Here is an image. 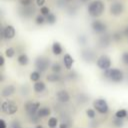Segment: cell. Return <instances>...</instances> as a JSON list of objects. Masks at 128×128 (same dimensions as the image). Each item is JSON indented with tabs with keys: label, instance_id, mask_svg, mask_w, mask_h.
Wrapping results in <instances>:
<instances>
[{
	"label": "cell",
	"instance_id": "cell-1",
	"mask_svg": "<svg viewBox=\"0 0 128 128\" xmlns=\"http://www.w3.org/2000/svg\"><path fill=\"white\" fill-rule=\"evenodd\" d=\"M103 77L112 83H121L125 78L123 71L118 68H110L109 70L104 71Z\"/></svg>",
	"mask_w": 128,
	"mask_h": 128
},
{
	"label": "cell",
	"instance_id": "cell-2",
	"mask_svg": "<svg viewBox=\"0 0 128 128\" xmlns=\"http://www.w3.org/2000/svg\"><path fill=\"white\" fill-rule=\"evenodd\" d=\"M104 10H105V4L102 0H94V1L90 2L87 7L88 14L93 18H97V17L101 16L103 14Z\"/></svg>",
	"mask_w": 128,
	"mask_h": 128
},
{
	"label": "cell",
	"instance_id": "cell-3",
	"mask_svg": "<svg viewBox=\"0 0 128 128\" xmlns=\"http://www.w3.org/2000/svg\"><path fill=\"white\" fill-rule=\"evenodd\" d=\"M34 66L37 71H39L41 73L45 72L50 66V59L45 56H38V57H36V59L34 61Z\"/></svg>",
	"mask_w": 128,
	"mask_h": 128
},
{
	"label": "cell",
	"instance_id": "cell-4",
	"mask_svg": "<svg viewBox=\"0 0 128 128\" xmlns=\"http://www.w3.org/2000/svg\"><path fill=\"white\" fill-rule=\"evenodd\" d=\"M93 108L100 114H107L109 112V105L104 98H97L93 101Z\"/></svg>",
	"mask_w": 128,
	"mask_h": 128
},
{
	"label": "cell",
	"instance_id": "cell-5",
	"mask_svg": "<svg viewBox=\"0 0 128 128\" xmlns=\"http://www.w3.org/2000/svg\"><path fill=\"white\" fill-rule=\"evenodd\" d=\"M96 65L97 67L102 70V71H107L111 68V65H112V61H111V58L108 56V55H105V54H102L100 55L97 60H96Z\"/></svg>",
	"mask_w": 128,
	"mask_h": 128
},
{
	"label": "cell",
	"instance_id": "cell-6",
	"mask_svg": "<svg viewBox=\"0 0 128 128\" xmlns=\"http://www.w3.org/2000/svg\"><path fill=\"white\" fill-rule=\"evenodd\" d=\"M1 111L6 115H13L18 111V106L11 100H5L1 104Z\"/></svg>",
	"mask_w": 128,
	"mask_h": 128
},
{
	"label": "cell",
	"instance_id": "cell-7",
	"mask_svg": "<svg viewBox=\"0 0 128 128\" xmlns=\"http://www.w3.org/2000/svg\"><path fill=\"white\" fill-rule=\"evenodd\" d=\"M24 109L26 113L30 117H37V112L40 109V103L39 102H33V101H28L24 105Z\"/></svg>",
	"mask_w": 128,
	"mask_h": 128
},
{
	"label": "cell",
	"instance_id": "cell-8",
	"mask_svg": "<svg viewBox=\"0 0 128 128\" xmlns=\"http://www.w3.org/2000/svg\"><path fill=\"white\" fill-rule=\"evenodd\" d=\"M91 29H92V31L95 34H101V35H103V34H105V32L107 30V25L103 21L96 19V20H93L91 22Z\"/></svg>",
	"mask_w": 128,
	"mask_h": 128
},
{
	"label": "cell",
	"instance_id": "cell-9",
	"mask_svg": "<svg viewBox=\"0 0 128 128\" xmlns=\"http://www.w3.org/2000/svg\"><path fill=\"white\" fill-rule=\"evenodd\" d=\"M109 12L113 16H119L124 12V5L122 2H113L109 7Z\"/></svg>",
	"mask_w": 128,
	"mask_h": 128
},
{
	"label": "cell",
	"instance_id": "cell-10",
	"mask_svg": "<svg viewBox=\"0 0 128 128\" xmlns=\"http://www.w3.org/2000/svg\"><path fill=\"white\" fill-rule=\"evenodd\" d=\"M16 35V30L13 25H6L2 29V37L6 40H11L15 37Z\"/></svg>",
	"mask_w": 128,
	"mask_h": 128
},
{
	"label": "cell",
	"instance_id": "cell-11",
	"mask_svg": "<svg viewBox=\"0 0 128 128\" xmlns=\"http://www.w3.org/2000/svg\"><path fill=\"white\" fill-rule=\"evenodd\" d=\"M80 56H81V58H82L85 62H87V63H91V62H93L94 60H97L96 57H95V53L93 52V50L88 49V48L83 49V50L81 51V53H80Z\"/></svg>",
	"mask_w": 128,
	"mask_h": 128
},
{
	"label": "cell",
	"instance_id": "cell-12",
	"mask_svg": "<svg viewBox=\"0 0 128 128\" xmlns=\"http://www.w3.org/2000/svg\"><path fill=\"white\" fill-rule=\"evenodd\" d=\"M57 100L60 103H68L70 101V94L66 90H59L55 94Z\"/></svg>",
	"mask_w": 128,
	"mask_h": 128
},
{
	"label": "cell",
	"instance_id": "cell-13",
	"mask_svg": "<svg viewBox=\"0 0 128 128\" xmlns=\"http://www.w3.org/2000/svg\"><path fill=\"white\" fill-rule=\"evenodd\" d=\"M15 91H16L15 86L12 85V84H8V85L3 87L2 91H1V96L4 97V98H8V97L12 96L15 93Z\"/></svg>",
	"mask_w": 128,
	"mask_h": 128
},
{
	"label": "cell",
	"instance_id": "cell-14",
	"mask_svg": "<svg viewBox=\"0 0 128 128\" xmlns=\"http://www.w3.org/2000/svg\"><path fill=\"white\" fill-rule=\"evenodd\" d=\"M111 39H112V36H110V35H108V34L105 33V34H103V35L100 36L99 41H98V44L102 48L108 47L110 45V43H111Z\"/></svg>",
	"mask_w": 128,
	"mask_h": 128
},
{
	"label": "cell",
	"instance_id": "cell-15",
	"mask_svg": "<svg viewBox=\"0 0 128 128\" xmlns=\"http://www.w3.org/2000/svg\"><path fill=\"white\" fill-rule=\"evenodd\" d=\"M63 64H64V67L67 69V70H70L71 68H72V66H73V64H74V58L70 55V54H68V53H66V54H64V56H63Z\"/></svg>",
	"mask_w": 128,
	"mask_h": 128
},
{
	"label": "cell",
	"instance_id": "cell-16",
	"mask_svg": "<svg viewBox=\"0 0 128 128\" xmlns=\"http://www.w3.org/2000/svg\"><path fill=\"white\" fill-rule=\"evenodd\" d=\"M50 114H51V109L47 106H43V107H40V109L38 110L37 117L38 118H45V117L50 116Z\"/></svg>",
	"mask_w": 128,
	"mask_h": 128
},
{
	"label": "cell",
	"instance_id": "cell-17",
	"mask_svg": "<svg viewBox=\"0 0 128 128\" xmlns=\"http://www.w3.org/2000/svg\"><path fill=\"white\" fill-rule=\"evenodd\" d=\"M51 50H52V53H53L54 55H56V56L61 55L62 52H63V48H62L61 44H60L58 41H54V42H53V44H52V46H51Z\"/></svg>",
	"mask_w": 128,
	"mask_h": 128
},
{
	"label": "cell",
	"instance_id": "cell-18",
	"mask_svg": "<svg viewBox=\"0 0 128 128\" xmlns=\"http://www.w3.org/2000/svg\"><path fill=\"white\" fill-rule=\"evenodd\" d=\"M17 62L19 63V65L21 66H26L29 63V57L26 53H20L17 56Z\"/></svg>",
	"mask_w": 128,
	"mask_h": 128
},
{
	"label": "cell",
	"instance_id": "cell-19",
	"mask_svg": "<svg viewBox=\"0 0 128 128\" xmlns=\"http://www.w3.org/2000/svg\"><path fill=\"white\" fill-rule=\"evenodd\" d=\"M46 89V84L43 81H38L33 84V90L36 93H42Z\"/></svg>",
	"mask_w": 128,
	"mask_h": 128
},
{
	"label": "cell",
	"instance_id": "cell-20",
	"mask_svg": "<svg viewBox=\"0 0 128 128\" xmlns=\"http://www.w3.org/2000/svg\"><path fill=\"white\" fill-rule=\"evenodd\" d=\"M20 12H21V15H22L24 18H28V17H31V16L34 14V8H33L32 6L23 7Z\"/></svg>",
	"mask_w": 128,
	"mask_h": 128
},
{
	"label": "cell",
	"instance_id": "cell-21",
	"mask_svg": "<svg viewBox=\"0 0 128 128\" xmlns=\"http://www.w3.org/2000/svg\"><path fill=\"white\" fill-rule=\"evenodd\" d=\"M46 80L50 83H55V82H59L61 80V76L60 74H56V73H52V74H49L47 75L46 77Z\"/></svg>",
	"mask_w": 128,
	"mask_h": 128
},
{
	"label": "cell",
	"instance_id": "cell-22",
	"mask_svg": "<svg viewBox=\"0 0 128 128\" xmlns=\"http://www.w3.org/2000/svg\"><path fill=\"white\" fill-rule=\"evenodd\" d=\"M29 78H30V80L33 81V82H38V81L40 80V78H41V72H39V71H37V70H34V71H32V72L30 73Z\"/></svg>",
	"mask_w": 128,
	"mask_h": 128
},
{
	"label": "cell",
	"instance_id": "cell-23",
	"mask_svg": "<svg viewBox=\"0 0 128 128\" xmlns=\"http://www.w3.org/2000/svg\"><path fill=\"white\" fill-rule=\"evenodd\" d=\"M127 115H128V110H126V109H119L115 112V117L119 118V119L127 118Z\"/></svg>",
	"mask_w": 128,
	"mask_h": 128
},
{
	"label": "cell",
	"instance_id": "cell-24",
	"mask_svg": "<svg viewBox=\"0 0 128 128\" xmlns=\"http://www.w3.org/2000/svg\"><path fill=\"white\" fill-rule=\"evenodd\" d=\"M56 21H57V17H56V15L53 14L52 12H51L49 15L46 16V23H47V24H49V25H53V24L56 23Z\"/></svg>",
	"mask_w": 128,
	"mask_h": 128
},
{
	"label": "cell",
	"instance_id": "cell-25",
	"mask_svg": "<svg viewBox=\"0 0 128 128\" xmlns=\"http://www.w3.org/2000/svg\"><path fill=\"white\" fill-rule=\"evenodd\" d=\"M50 68H51L52 73H56V74H59V73L61 72V70H62V66H61V64L58 63V62H54V63L51 65Z\"/></svg>",
	"mask_w": 128,
	"mask_h": 128
},
{
	"label": "cell",
	"instance_id": "cell-26",
	"mask_svg": "<svg viewBox=\"0 0 128 128\" xmlns=\"http://www.w3.org/2000/svg\"><path fill=\"white\" fill-rule=\"evenodd\" d=\"M57 125H59V121L56 117H50L48 119V126L49 128H56Z\"/></svg>",
	"mask_w": 128,
	"mask_h": 128
},
{
	"label": "cell",
	"instance_id": "cell-27",
	"mask_svg": "<svg viewBox=\"0 0 128 128\" xmlns=\"http://www.w3.org/2000/svg\"><path fill=\"white\" fill-rule=\"evenodd\" d=\"M15 53H16V51L13 47H8L5 50V56L7 58H13L15 56Z\"/></svg>",
	"mask_w": 128,
	"mask_h": 128
},
{
	"label": "cell",
	"instance_id": "cell-28",
	"mask_svg": "<svg viewBox=\"0 0 128 128\" xmlns=\"http://www.w3.org/2000/svg\"><path fill=\"white\" fill-rule=\"evenodd\" d=\"M85 113H86V116L89 119H94L96 117V110L94 108H88V109H86Z\"/></svg>",
	"mask_w": 128,
	"mask_h": 128
},
{
	"label": "cell",
	"instance_id": "cell-29",
	"mask_svg": "<svg viewBox=\"0 0 128 128\" xmlns=\"http://www.w3.org/2000/svg\"><path fill=\"white\" fill-rule=\"evenodd\" d=\"M112 124L113 126H115L116 128H121L123 125H124V122H123V119H119V118H114L112 120Z\"/></svg>",
	"mask_w": 128,
	"mask_h": 128
},
{
	"label": "cell",
	"instance_id": "cell-30",
	"mask_svg": "<svg viewBox=\"0 0 128 128\" xmlns=\"http://www.w3.org/2000/svg\"><path fill=\"white\" fill-rule=\"evenodd\" d=\"M45 22H46V17H45V16H43V15H41V14H39V15L36 16V18H35V23H36L37 25H42V24H44Z\"/></svg>",
	"mask_w": 128,
	"mask_h": 128
},
{
	"label": "cell",
	"instance_id": "cell-31",
	"mask_svg": "<svg viewBox=\"0 0 128 128\" xmlns=\"http://www.w3.org/2000/svg\"><path fill=\"white\" fill-rule=\"evenodd\" d=\"M51 12H50V8L49 7H47V6H43V7H41L40 8V14L41 15H43V16H47V15H49Z\"/></svg>",
	"mask_w": 128,
	"mask_h": 128
},
{
	"label": "cell",
	"instance_id": "cell-32",
	"mask_svg": "<svg viewBox=\"0 0 128 128\" xmlns=\"http://www.w3.org/2000/svg\"><path fill=\"white\" fill-rule=\"evenodd\" d=\"M77 42L80 44V45H85L87 43V38L85 35H78L77 37Z\"/></svg>",
	"mask_w": 128,
	"mask_h": 128
},
{
	"label": "cell",
	"instance_id": "cell-33",
	"mask_svg": "<svg viewBox=\"0 0 128 128\" xmlns=\"http://www.w3.org/2000/svg\"><path fill=\"white\" fill-rule=\"evenodd\" d=\"M121 39H122V34L120 32H115V33L112 34V40H114L116 42H119Z\"/></svg>",
	"mask_w": 128,
	"mask_h": 128
},
{
	"label": "cell",
	"instance_id": "cell-34",
	"mask_svg": "<svg viewBox=\"0 0 128 128\" xmlns=\"http://www.w3.org/2000/svg\"><path fill=\"white\" fill-rule=\"evenodd\" d=\"M32 2H33V0H20V4L22 5V7L32 6Z\"/></svg>",
	"mask_w": 128,
	"mask_h": 128
},
{
	"label": "cell",
	"instance_id": "cell-35",
	"mask_svg": "<svg viewBox=\"0 0 128 128\" xmlns=\"http://www.w3.org/2000/svg\"><path fill=\"white\" fill-rule=\"evenodd\" d=\"M121 60H122V62H123L126 66H128V51L123 52V54H122V56H121Z\"/></svg>",
	"mask_w": 128,
	"mask_h": 128
},
{
	"label": "cell",
	"instance_id": "cell-36",
	"mask_svg": "<svg viewBox=\"0 0 128 128\" xmlns=\"http://www.w3.org/2000/svg\"><path fill=\"white\" fill-rule=\"evenodd\" d=\"M59 128H71V126H70V124L68 122L63 121V122L59 123Z\"/></svg>",
	"mask_w": 128,
	"mask_h": 128
},
{
	"label": "cell",
	"instance_id": "cell-37",
	"mask_svg": "<svg viewBox=\"0 0 128 128\" xmlns=\"http://www.w3.org/2000/svg\"><path fill=\"white\" fill-rule=\"evenodd\" d=\"M11 128H22V126L18 121H13L11 124Z\"/></svg>",
	"mask_w": 128,
	"mask_h": 128
},
{
	"label": "cell",
	"instance_id": "cell-38",
	"mask_svg": "<svg viewBox=\"0 0 128 128\" xmlns=\"http://www.w3.org/2000/svg\"><path fill=\"white\" fill-rule=\"evenodd\" d=\"M45 1H46V0H35V2H36V4H37V6H39L40 8L44 6Z\"/></svg>",
	"mask_w": 128,
	"mask_h": 128
},
{
	"label": "cell",
	"instance_id": "cell-39",
	"mask_svg": "<svg viewBox=\"0 0 128 128\" xmlns=\"http://www.w3.org/2000/svg\"><path fill=\"white\" fill-rule=\"evenodd\" d=\"M0 126H1V128H6L7 127V124H6V122H5L4 119H1L0 120Z\"/></svg>",
	"mask_w": 128,
	"mask_h": 128
},
{
	"label": "cell",
	"instance_id": "cell-40",
	"mask_svg": "<svg viewBox=\"0 0 128 128\" xmlns=\"http://www.w3.org/2000/svg\"><path fill=\"white\" fill-rule=\"evenodd\" d=\"M4 63H5V58H4L3 55H1V56H0V66L3 67V66H4Z\"/></svg>",
	"mask_w": 128,
	"mask_h": 128
},
{
	"label": "cell",
	"instance_id": "cell-41",
	"mask_svg": "<svg viewBox=\"0 0 128 128\" xmlns=\"http://www.w3.org/2000/svg\"><path fill=\"white\" fill-rule=\"evenodd\" d=\"M35 128H44V127H43L42 125H40V124H39V125H36V127H35Z\"/></svg>",
	"mask_w": 128,
	"mask_h": 128
},
{
	"label": "cell",
	"instance_id": "cell-42",
	"mask_svg": "<svg viewBox=\"0 0 128 128\" xmlns=\"http://www.w3.org/2000/svg\"><path fill=\"white\" fill-rule=\"evenodd\" d=\"M83 1H86V0H83Z\"/></svg>",
	"mask_w": 128,
	"mask_h": 128
},
{
	"label": "cell",
	"instance_id": "cell-43",
	"mask_svg": "<svg viewBox=\"0 0 128 128\" xmlns=\"http://www.w3.org/2000/svg\"><path fill=\"white\" fill-rule=\"evenodd\" d=\"M127 118H128V115H127Z\"/></svg>",
	"mask_w": 128,
	"mask_h": 128
}]
</instances>
